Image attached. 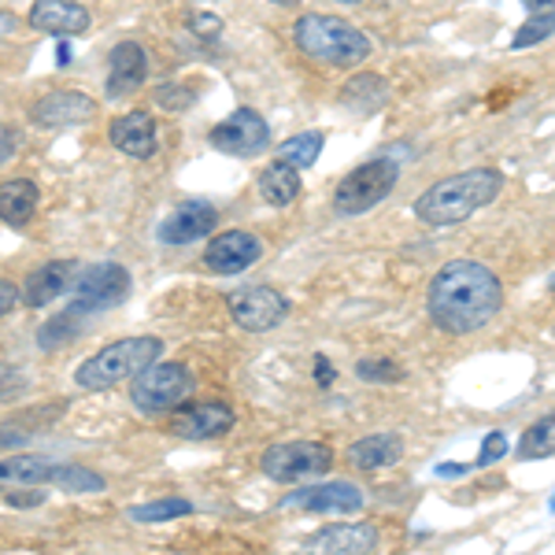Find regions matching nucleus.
I'll list each match as a JSON object with an SVG mask.
<instances>
[{
  "label": "nucleus",
  "mask_w": 555,
  "mask_h": 555,
  "mask_svg": "<svg viewBox=\"0 0 555 555\" xmlns=\"http://www.w3.org/2000/svg\"><path fill=\"white\" fill-rule=\"evenodd\" d=\"M149 56L138 41H122L112 49V70H107V96H130L145 86Z\"/></svg>",
  "instance_id": "nucleus-19"
},
{
  "label": "nucleus",
  "mask_w": 555,
  "mask_h": 555,
  "mask_svg": "<svg viewBox=\"0 0 555 555\" xmlns=\"http://www.w3.org/2000/svg\"><path fill=\"white\" fill-rule=\"evenodd\" d=\"M234 426V408L222 400H204V404H190L175 415V434L185 441H211V437L230 434Z\"/></svg>",
  "instance_id": "nucleus-13"
},
{
  "label": "nucleus",
  "mask_w": 555,
  "mask_h": 555,
  "mask_svg": "<svg viewBox=\"0 0 555 555\" xmlns=\"http://www.w3.org/2000/svg\"><path fill=\"white\" fill-rule=\"evenodd\" d=\"M356 374L371 385H397L404 382V366L392 363V360H360L356 363Z\"/></svg>",
  "instance_id": "nucleus-31"
},
{
  "label": "nucleus",
  "mask_w": 555,
  "mask_h": 555,
  "mask_svg": "<svg viewBox=\"0 0 555 555\" xmlns=\"http://www.w3.org/2000/svg\"><path fill=\"white\" fill-rule=\"evenodd\" d=\"M208 141L227 156H259L271 145V127L256 107H237L222 122H215Z\"/></svg>",
  "instance_id": "nucleus-11"
},
{
  "label": "nucleus",
  "mask_w": 555,
  "mask_h": 555,
  "mask_svg": "<svg viewBox=\"0 0 555 555\" xmlns=\"http://www.w3.org/2000/svg\"><path fill=\"white\" fill-rule=\"evenodd\" d=\"M500 190H504V175L496 167H474V171L429 185L415 201V219L426 222V227H460L474 211L489 208Z\"/></svg>",
  "instance_id": "nucleus-2"
},
{
  "label": "nucleus",
  "mask_w": 555,
  "mask_h": 555,
  "mask_svg": "<svg viewBox=\"0 0 555 555\" xmlns=\"http://www.w3.org/2000/svg\"><path fill=\"white\" fill-rule=\"evenodd\" d=\"M337 4H360V0H337Z\"/></svg>",
  "instance_id": "nucleus-41"
},
{
  "label": "nucleus",
  "mask_w": 555,
  "mask_h": 555,
  "mask_svg": "<svg viewBox=\"0 0 555 555\" xmlns=\"http://www.w3.org/2000/svg\"><path fill=\"white\" fill-rule=\"evenodd\" d=\"M366 496L352 481H319L297 492H285L282 512H311V515H356L363 512Z\"/></svg>",
  "instance_id": "nucleus-10"
},
{
  "label": "nucleus",
  "mask_w": 555,
  "mask_h": 555,
  "mask_svg": "<svg viewBox=\"0 0 555 555\" xmlns=\"http://www.w3.org/2000/svg\"><path fill=\"white\" fill-rule=\"evenodd\" d=\"M193 392V374L182 363H149L141 374H133L130 400L141 415H167L178 404H185Z\"/></svg>",
  "instance_id": "nucleus-5"
},
{
  "label": "nucleus",
  "mask_w": 555,
  "mask_h": 555,
  "mask_svg": "<svg viewBox=\"0 0 555 555\" xmlns=\"http://www.w3.org/2000/svg\"><path fill=\"white\" fill-rule=\"evenodd\" d=\"M259 196H263L271 208H289L300 196V171L285 159H274L263 175H259Z\"/></svg>",
  "instance_id": "nucleus-23"
},
{
  "label": "nucleus",
  "mask_w": 555,
  "mask_h": 555,
  "mask_svg": "<svg viewBox=\"0 0 555 555\" xmlns=\"http://www.w3.org/2000/svg\"><path fill=\"white\" fill-rule=\"evenodd\" d=\"M334 378H337V374H334V363H326L322 356H315V382H319V385H334Z\"/></svg>",
  "instance_id": "nucleus-38"
},
{
  "label": "nucleus",
  "mask_w": 555,
  "mask_h": 555,
  "mask_svg": "<svg viewBox=\"0 0 555 555\" xmlns=\"http://www.w3.org/2000/svg\"><path fill=\"white\" fill-rule=\"evenodd\" d=\"M504 304V285L486 263L474 259H452L429 278L426 308L437 330L452 337H467L481 330Z\"/></svg>",
  "instance_id": "nucleus-1"
},
{
  "label": "nucleus",
  "mask_w": 555,
  "mask_h": 555,
  "mask_svg": "<svg viewBox=\"0 0 555 555\" xmlns=\"http://www.w3.org/2000/svg\"><path fill=\"white\" fill-rule=\"evenodd\" d=\"M70 293H75L78 308H86L89 315L107 311V308H119V304L130 297V271H127V267H119V263L86 267V271H78Z\"/></svg>",
  "instance_id": "nucleus-9"
},
{
  "label": "nucleus",
  "mask_w": 555,
  "mask_h": 555,
  "mask_svg": "<svg viewBox=\"0 0 555 555\" xmlns=\"http://www.w3.org/2000/svg\"><path fill=\"white\" fill-rule=\"evenodd\" d=\"M330 463H334V452L330 444L319 441H289V444H274V449L263 452L259 467L271 481H282V486H293V481L315 478V474H326Z\"/></svg>",
  "instance_id": "nucleus-7"
},
{
  "label": "nucleus",
  "mask_w": 555,
  "mask_h": 555,
  "mask_svg": "<svg viewBox=\"0 0 555 555\" xmlns=\"http://www.w3.org/2000/svg\"><path fill=\"white\" fill-rule=\"evenodd\" d=\"M52 478V460L44 455H4L0 460V489H41Z\"/></svg>",
  "instance_id": "nucleus-22"
},
{
  "label": "nucleus",
  "mask_w": 555,
  "mask_h": 555,
  "mask_svg": "<svg viewBox=\"0 0 555 555\" xmlns=\"http://www.w3.org/2000/svg\"><path fill=\"white\" fill-rule=\"evenodd\" d=\"M215 219H219V211H215L208 201H185L164 219L159 241H164V245H193V241L211 234Z\"/></svg>",
  "instance_id": "nucleus-14"
},
{
  "label": "nucleus",
  "mask_w": 555,
  "mask_h": 555,
  "mask_svg": "<svg viewBox=\"0 0 555 555\" xmlns=\"http://www.w3.org/2000/svg\"><path fill=\"white\" fill-rule=\"evenodd\" d=\"M41 500H44V492H30V496H12V504L15 507H26V504L34 507V504H41Z\"/></svg>",
  "instance_id": "nucleus-40"
},
{
  "label": "nucleus",
  "mask_w": 555,
  "mask_h": 555,
  "mask_svg": "<svg viewBox=\"0 0 555 555\" xmlns=\"http://www.w3.org/2000/svg\"><path fill=\"white\" fill-rule=\"evenodd\" d=\"M159 352H164V341H159V337H122V341L104 345L101 352L89 356V360L78 366L75 382L89 392L112 389V385L141 374L149 363H156Z\"/></svg>",
  "instance_id": "nucleus-4"
},
{
  "label": "nucleus",
  "mask_w": 555,
  "mask_h": 555,
  "mask_svg": "<svg viewBox=\"0 0 555 555\" xmlns=\"http://www.w3.org/2000/svg\"><path fill=\"white\" fill-rule=\"evenodd\" d=\"M522 8L533 20H552L555 23V0H522Z\"/></svg>",
  "instance_id": "nucleus-35"
},
{
  "label": "nucleus",
  "mask_w": 555,
  "mask_h": 555,
  "mask_svg": "<svg viewBox=\"0 0 555 555\" xmlns=\"http://www.w3.org/2000/svg\"><path fill=\"white\" fill-rule=\"evenodd\" d=\"M400 182V167L392 159H371L360 164L356 171H348L334 190V211L337 215H363L397 190Z\"/></svg>",
  "instance_id": "nucleus-6"
},
{
  "label": "nucleus",
  "mask_w": 555,
  "mask_h": 555,
  "mask_svg": "<svg viewBox=\"0 0 555 555\" xmlns=\"http://www.w3.org/2000/svg\"><path fill=\"white\" fill-rule=\"evenodd\" d=\"M319 152H322V133L308 130V133H297V138H289L285 145H278V159H285V164H293L300 171V167H315Z\"/></svg>",
  "instance_id": "nucleus-30"
},
{
  "label": "nucleus",
  "mask_w": 555,
  "mask_h": 555,
  "mask_svg": "<svg viewBox=\"0 0 555 555\" xmlns=\"http://www.w3.org/2000/svg\"><path fill=\"white\" fill-rule=\"evenodd\" d=\"M15 145H20V141H15V130L0 127V164H8V159L15 156Z\"/></svg>",
  "instance_id": "nucleus-37"
},
{
  "label": "nucleus",
  "mask_w": 555,
  "mask_h": 555,
  "mask_svg": "<svg viewBox=\"0 0 555 555\" xmlns=\"http://www.w3.org/2000/svg\"><path fill=\"white\" fill-rule=\"evenodd\" d=\"M230 319L237 322L248 334H267V330L282 326L289 315V300L282 297L271 285H245V289L230 293L227 297Z\"/></svg>",
  "instance_id": "nucleus-8"
},
{
  "label": "nucleus",
  "mask_w": 555,
  "mask_h": 555,
  "mask_svg": "<svg viewBox=\"0 0 555 555\" xmlns=\"http://www.w3.org/2000/svg\"><path fill=\"white\" fill-rule=\"evenodd\" d=\"M196 30L201 34H219V20H215V15H196Z\"/></svg>",
  "instance_id": "nucleus-39"
},
{
  "label": "nucleus",
  "mask_w": 555,
  "mask_h": 555,
  "mask_svg": "<svg viewBox=\"0 0 555 555\" xmlns=\"http://www.w3.org/2000/svg\"><path fill=\"white\" fill-rule=\"evenodd\" d=\"M15 304H20V289H15L12 282H4V278H0V319H4L8 311L15 308Z\"/></svg>",
  "instance_id": "nucleus-36"
},
{
  "label": "nucleus",
  "mask_w": 555,
  "mask_h": 555,
  "mask_svg": "<svg viewBox=\"0 0 555 555\" xmlns=\"http://www.w3.org/2000/svg\"><path fill=\"white\" fill-rule=\"evenodd\" d=\"M507 455V434L504 429H489L486 441H481V452H478V463L474 467H489V463L504 460Z\"/></svg>",
  "instance_id": "nucleus-33"
},
{
  "label": "nucleus",
  "mask_w": 555,
  "mask_h": 555,
  "mask_svg": "<svg viewBox=\"0 0 555 555\" xmlns=\"http://www.w3.org/2000/svg\"><path fill=\"white\" fill-rule=\"evenodd\" d=\"M86 319H89V311H86V308H78V304H70L64 315H56V319L44 322L41 334H38V345H41V348H56V345L75 341V337L82 334Z\"/></svg>",
  "instance_id": "nucleus-26"
},
{
  "label": "nucleus",
  "mask_w": 555,
  "mask_h": 555,
  "mask_svg": "<svg viewBox=\"0 0 555 555\" xmlns=\"http://www.w3.org/2000/svg\"><path fill=\"white\" fill-rule=\"evenodd\" d=\"M400 455H404L400 434H371V437H360V441L348 449V463L360 470H382V467L400 463Z\"/></svg>",
  "instance_id": "nucleus-21"
},
{
  "label": "nucleus",
  "mask_w": 555,
  "mask_h": 555,
  "mask_svg": "<svg viewBox=\"0 0 555 555\" xmlns=\"http://www.w3.org/2000/svg\"><path fill=\"white\" fill-rule=\"evenodd\" d=\"M304 548L311 552H334V555H356V552H374L378 548V530L366 522H337L326 530H315L304 541Z\"/></svg>",
  "instance_id": "nucleus-17"
},
{
  "label": "nucleus",
  "mask_w": 555,
  "mask_h": 555,
  "mask_svg": "<svg viewBox=\"0 0 555 555\" xmlns=\"http://www.w3.org/2000/svg\"><path fill=\"white\" fill-rule=\"evenodd\" d=\"M193 515V504L182 496H164V500H152V504H138L130 507V518L141 526H156V522H171V518Z\"/></svg>",
  "instance_id": "nucleus-29"
},
{
  "label": "nucleus",
  "mask_w": 555,
  "mask_h": 555,
  "mask_svg": "<svg viewBox=\"0 0 555 555\" xmlns=\"http://www.w3.org/2000/svg\"><path fill=\"white\" fill-rule=\"evenodd\" d=\"M52 486H60V492H104L107 481L96 470L78 467V463H52Z\"/></svg>",
  "instance_id": "nucleus-27"
},
{
  "label": "nucleus",
  "mask_w": 555,
  "mask_h": 555,
  "mask_svg": "<svg viewBox=\"0 0 555 555\" xmlns=\"http://www.w3.org/2000/svg\"><path fill=\"white\" fill-rule=\"evenodd\" d=\"M78 271H82V263H75V259H56V263L38 267V271L26 278V285H23L26 308H44V304L60 300L70 285H75Z\"/></svg>",
  "instance_id": "nucleus-16"
},
{
  "label": "nucleus",
  "mask_w": 555,
  "mask_h": 555,
  "mask_svg": "<svg viewBox=\"0 0 555 555\" xmlns=\"http://www.w3.org/2000/svg\"><path fill=\"white\" fill-rule=\"evenodd\" d=\"M518 455L522 460H548L555 455V415H544L526 429L522 441H518Z\"/></svg>",
  "instance_id": "nucleus-28"
},
{
  "label": "nucleus",
  "mask_w": 555,
  "mask_h": 555,
  "mask_svg": "<svg viewBox=\"0 0 555 555\" xmlns=\"http://www.w3.org/2000/svg\"><path fill=\"white\" fill-rule=\"evenodd\" d=\"M38 211V185L26 182V178H12V182L0 185V219L8 227H26Z\"/></svg>",
  "instance_id": "nucleus-24"
},
{
  "label": "nucleus",
  "mask_w": 555,
  "mask_h": 555,
  "mask_svg": "<svg viewBox=\"0 0 555 555\" xmlns=\"http://www.w3.org/2000/svg\"><path fill=\"white\" fill-rule=\"evenodd\" d=\"M548 285H552V293H555V274H552V278H548Z\"/></svg>",
  "instance_id": "nucleus-42"
},
{
  "label": "nucleus",
  "mask_w": 555,
  "mask_h": 555,
  "mask_svg": "<svg viewBox=\"0 0 555 555\" xmlns=\"http://www.w3.org/2000/svg\"><path fill=\"white\" fill-rule=\"evenodd\" d=\"M552 507H555V500H552Z\"/></svg>",
  "instance_id": "nucleus-43"
},
{
  "label": "nucleus",
  "mask_w": 555,
  "mask_h": 555,
  "mask_svg": "<svg viewBox=\"0 0 555 555\" xmlns=\"http://www.w3.org/2000/svg\"><path fill=\"white\" fill-rule=\"evenodd\" d=\"M259 256H263V245H259L256 234H248V230H227V234H219L208 245L204 267L211 274H241L253 263H259Z\"/></svg>",
  "instance_id": "nucleus-12"
},
{
  "label": "nucleus",
  "mask_w": 555,
  "mask_h": 555,
  "mask_svg": "<svg viewBox=\"0 0 555 555\" xmlns=\"http://www.w3.org/2000/svg\"><path fill=\"white\" fill-rule=\"evenodd\" d=\"M93 15L89 8L75 4V0H38L30 8V26H38L44 34H56V38H70V34H86Z\"/></svg>",
  "instance_id": "nucleus-18"
},
{
  "label": "nucleus",
  "mask_w": 555,
  "mask_h": 555,
  "mask_svg": "<svg viewBox=\"0 0 555 555\" xmlns=\"http://www.w3.org/2000/svg\"><path fill=\"white\" fill-rule=\"evenodd\" d=\"M293 41L308 60L330 67H360L371 56V38L363 30H356L352 23L337 20V15H304L293 26Z\"/></svg>",
  "instance_id": "nucleus-3"
},
{
  "label": "nucleus",
  "mask_w": 555,
  "mask_h": 555,
  "mask_svg": "<svg viewBox=\"0 0 555 555\" xmlns=\"http://www.w3.org/2000/svg\"><path fill=\"white\" fill-rule=\"evenodd\" d=\"M107 138H112V145L119 152H127V156L149 159L156 152V119L149 112H127L112 122Z\"/></svg>",
  "instance_id": "nucleus-20"
},
{
  "label": "nucleus",
  "mask_w": 555,
  "mask_h": 555,
  "mask_svg": "<svg viewBox=\"0 0 555 555\" xmlns=\"http://www.w3.org/2000/svg\"><path fill=\"white\" fill-rule=\"evenodd\" d=\"M156 101L167 107V112H185V107H190L193 101H196V93L193 89H175V86H164L156 93Z\"/></svg>",
  "instance_id": "nucleus-34"
},
{
  "label": "nucleus",
  "mask_w": 555,
  "mask_h": 555,
  "mask_svg": "<svg viewBox=\"0 0 555 555\" xmlns=\"http://www.w3.org/2000/svg\"><path fill=\"white\" fill-rule=\"evenodd\" d=\"M555 34V23L552 20H526L522 26H518V34L512 38V49H530V44H541L544 38H552Z\"/></svg>",
  "instance_id": "nucleus-32"
},
{
  "label": "nucleus",
  "mask_w": 555,
  "mask_h": 555,
  "mask_svg": "<svg viewBox=\"0 0 555 555\" xmlns=\"http://www.w3.org/2000/svg\"><path fill=\"white\" fill-rule=\"evenodd\" d=\"M385 96H389V89H385L382 75H356L352 82L345 86L341 104L348 107V112L374 115L385 104Z\"/></svg>",
  "instance_id": "nucleus-25"
},
{
  "label": "nucleus",
  "mask_w": 555,
  "mask_h": 555,
  "mask_svg": "<svg viewBox=\"0 0 555 555\" xmlns=\"http://www.w3.org/2000/svg\"><path fill=\"white\" fill-rule=\"evenodd\" d=\"M96 104L89 101L86 93H75V89H60V93H49L34 104V122L49 130H67V127H82V122L93 119Z\"/></svg>",
  "instance_id": "nucleus-15"
}]
</instances>
